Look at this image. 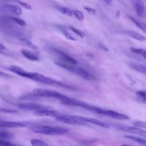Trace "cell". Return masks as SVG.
I'll return each instance as SVG.
<instances>
[{
  "mask_svg": "<svg viewBox=\"0 0 146 146\" xmlns=\"http://www.w3.org/2000/svg\"><path fill=\"white\" fill-rule=\"evenodd\" d=\"M55 63L62 67L64 69H66V70L68 71L69 72H71L73 74H75L82 78H83L84 79L86 80H96V77L92 75V74L90 73L89 72H88L87 71H86V70L80 68V67H78L75 66L74 64H72V63H70L66 62H63V61H55Z\"/></svg>",
  "mask_w": 146,
  "mask_h": 146,
  "instance_id": "cell-1",
  "label": "cell"
},
{
  "mask_svg": "<svg viewBox=\"0 0 146 146\" xmlns=\"http://www.w3.org/2000/svg\"><path fill=\"white\" fill-rule=\"evenodd\" d=\"M30 130L33 133L48 135H60L67 133L68 129L61 127L36 125L31 126Z\"/></svg>",
  "mask_w": 146,
  "mask_h": 146,
  "instance_id": "cell-2",
  "label": "cell"
},
{
  "mask_svg": "<svg viewBox=\"0 0 146 146\" xmlns=\"http://www.w3.org/2000/svg\"><path fill=\"white\" fill-rule=\"evenodd\" d=\"M29 79H31L33 80L38 82L45 84L48 85H54V86H62L63 87H66L68 88H71L70 87L68 86L67 85L62 83V82L56 81L53 79H51L48 77H46L39 73L38 72H30Z\"/></svg>",
  "mask_w": 146,
  "mask_h": 146,
  "instance_id": "cell-3",
  "label": "cell"
},
{
  "mask_svg": "<svg viewBox=\"0 0 146 146\" xmlns=\"http://www.w3.org/2000/svg\"><path fill=\"white\" fill-rule=\"evenodd\" d=\"M33 92L40 97L52 98H55L59 101L64 99L66 95H63L55 90L48 88H35L33 90Z\"/></svg>",
  "mask_w": 146,
  "mask_h": 146,
  "instance_id": "cell-4",
  "label": "cell"
},
{
  "mask_svg": "<svg viewBox=\"0 0 146 146\" xmlns=\"http://www.w3.org/2000/svg\"><path fill=\"white\" fill-rule=\"evenodd\" d=\"M17 107L24 111H36L42 109H52L51 107L48 106H44L43 104H40L36 103L34 102H26V103H21L17 104Z\"/></svg>",
  "mask_w": 146,
  "mask_h": 146,
  "instance_id": "cell-5",
  "label": "cell"
},
{
  "mask_svg": "<svg viewBox=\"0 0 146 146\" xmlns=\"http://www.w3.org/2000/svg\"><path fill=\"white\" fill-rule=\"evenodd\" d=\"M113 127L115 129H118L119 131L139 135L144 137L146 136V132L145 130L143 129L142 128H139L136 127H134L127 126L124 125H121V124H113Z\"/></svg>",
  "mask_w": 146,
  "mask_h": 146,
  "instance_id": "cell-6",
  "label": "cell"
},
{
  "mask_svg": "<svg viewBox=\"0 0 146 146\" xmlns=\"http://www.w3.org/2000/svg\"><path fill=\"white\" fill-rule=\"evenodd\" d=\"M55 119L59 122H62L63 123L71 124V125H84V122L78 119L75 118L74 115H62L60 114L56 117H55Z\"/></svg>",
  "mask_w": 146,
  "mask_h": 146,
  "instance_id": "cell-7",
  "label": "cell"
},
{
  "mask_svg": "<svg viewBox=\"0 0 146 146\" xmlns=\"http://www.w3.org/2000/svg\"><path fill=\"white\" fill-rule=\"evenodd\" d=\"M31 124V122L27 121H1L0 127L5 128H21L29 127Z\"/></svg>",
  "mask_w": 146,
  "mask_h": 146,
  "instance_id": "cell-8",
  "label": "cell"
},
{
  "mask_svg": "<svg viewBox=\"0 0 146 146\" xmlns=\"http://www.w3.org/2000/svg\"><path fill=\"white\" fill-rule=\"evenodd\" d=\"M74 116L78 119V120L83 121V122H87V123H91L92 124H95L96 125L103 127V128H108L109 127V125L103 122L101 120H98L96 119H94V118H92V117H86V116H76V115H74Z\"/></svg>",
  "mask_w": 146,
  "mask_h": 146,
  "instance_id": "cell-9",
  "label": "cell"
},
{
  "mask_svg": "<svg viewBox=\"0 0 146 146\" xmlns=\"http://www.w3.org/2000/svg\"><path fill=\"white\" fill-rule=\"evenodd\" d=\"M101 115H106L110 116L111 117L116 119H119V120H128L129 119V116L125 114H123L121 113L117 112L116 111H112V110H108L106 109H103L102 110Z\"/></svg>",
  "mask_w": 146,
  "mask_h": 146,
  "instance_id": "cell-10",
  "label": "cell"
},
{
  "mask_svg": "<svg viewBox=\"0 0 146 146\" xmlns=\"http://www.w3.org/2000/svg\"><path fill=\"white\" fill-rule=\"evenodd\" d=\"M33 113L35 115H37L39 116H50V117H54L61 114L59 112L55 110H52L51 109H47V108L36 111L33 112Z\"/></svg>",
  "mask_w": 146,
  "mask_h": 146,
  "instance_id": "cell-11",
  "label": "cell"
},
{
  "mask_svg": "<svg viewBox=\"0 0 146 146\" xmlns=\"http://www.w3.org/2000/svg\"><path fill=\"white\" fill-rule=\"evenodd\" d=\"M133 4L137 15L143 17L145 13V4L143 0H133Z\"/></svg>",
  "mask_w": 146,
  "mask_h": 146,
  "instance_id": "cell-12",
  "label": "cell"
},
{
  "mask_svg": "<svg viewBox=\"0 0 146 146\" xmlns=\"http://www.w3.org/2000/svg\"><path fill=\"white\" fill-rule=\"evenodd\" d=\"M52 50H53V51L56 54H57L59 57H60V58L63 59L64 62H68L70 63H72V64H74L77 63V61L75 59H74L73 58H72L71 56H70V55H68V54L65 53L64 52H63L59 50H56L55 48H52Z\"/></svg>",
  "mask_w": 146,
  "mask_h": 146,
  "instance_id": "cell-13",
  "label": "cell"
},
{
  "mask_svg": "<svg viewBox=\"0 0 146 146\" xmlns=\"http://www.w3.org/2000/svg\"><path fill=\"white\" fill-rule=\"evenodd\" d=\"M5 8L10 11L11 13L16 15H21L22 14V10L18 5L14 4H6L5 5Z\"/></svg>",
  "mask_w": 146,
  "mask_h": 146,
  "instance_id": "cell-14",
  "label": "cell"
},
{
  "mask_svg": "<svg viewBox=\"0 0 146 146\" xmlns=\"http://www.w3.org/2000/svg\"><path fill=\"white\" fill-rule=\"evenodd\" d=\"M129 66L133 70L138 71L140 73H142L144 75L146 74V67L144 65L139 64L138 63H136L134 62H129L128 63Z\"/></svg>",
  "mask_w": 146,
  "mask_h": 146,
  "instance_id": "cell-15",
  "label": "cell"
},
{
  "mask_svg": "<svg viewBox=\"0 0 146 146\" xmlns=\"http://www.w3.org/2000/svg\"><path fill=\"white\" fill-rule=\"evenodd\" d=\"M21 54L27 59L31 61H38L39 60V58L35 54H33V52L27 51L26 50H21Z\"/></svg>",
  "mask_w": 146,
  "mask_h": 146,
  "instance_id": "cell-16",
  "label": "cell"
},
{
  "mask_svg": "<svg viewBox=\"0 0 146 146\" xmlns=\"http://www.w3.org/2000/svg\"><path fill=\"white\" fill-rule=\"evenodd\" d=\"M126 33L129 36H130L131 37H132V38L136 40H137L140 42H144L145 40V36L139 33L138 32H136L135 31H132V30H129V31H127Z\"/></svg>",
  "mask_w": 146,
  "mask_h": 146,
  "instance_id": "cell-17",
  "label": "cell"
},
{
  "mask_svg": "<svg viewBox=\"0 0 146 146\" xmlns=\"http://www.w3.org/2000/svg\"><path fill=\"white\" fill-rule=\"evenodd\" d=\"M18 40L22 42V43H23L24 44L27 46L31 48V49L35 50V51H38L39 50V48L38 46H36L35 44H34L33 42H31V41H30L28 39H27L25 37H19L18 38Z\"/></svg>",
  "mask_w": 146,
  "mask_h": 146,
  "instance_id": "cell-18",
  "label": "cell"
},
{
  "mask_svg": "<svg viewBox=\"0 0 146 146\" xmlns=\"http://www.w3.org/2000/svg\"><path fill=\"white\" fill-rule=\"evenodd\" d=\"M128 17L134 23V24L137 27H139L140 29L143 30L144 33H145V31H146V26H145V24L144 22L140 21V20H138V19L135 18H133V17H132L130 15H128Z\"/></svg>",
  "mask_w": 146,
  "mask_h": 146,
  "instance_id": "cell-19",
  "label": "cell"
},
{
  "mask_svg": "<svg viewBox=\"0 0 146 146\" xmlns=\"http://www.w3.org/2000/svg\"><path fill=\"white\" fill-rule=\"evenodd\" d=\"M124 137L125 138H127V139H128L130 140H132L140 144H141L143 145H146V140L143 138L135 136H131V135H124Z\"/></svg>",
  "mask_w": 146,
  "mask_h": 146,
  "instance_id": "cell-20",
  "label": "cell"
},
{
  "mask_svg": "<svg viewBox=\"0 0 146 146\" xmlns=\"http://www.w3.org/2000/svg\"><path fill=\"white\" fill-rule=\"evenodd\" d=\"M14 135L9 131H0V139L3 140H10L13 138Z\"/></svg>",
  "mask_w": 146,
  "mask_h": 146,
  "instance_id": "cell-21",
  "label": "cell"
},
{
  "mask_svg": "<svg viewBox=\"0 0 146 146\" xmlns=\"http://www.w3.org/2000/svg\"><path fill=\"white\" fill-rule=\"evenodd\" d=\"M13 22L17 23V25L21 26H22V27H26L27 26V23L26 22L22 19H20L19 18H17V17H9Z\"/></svg>",
  "mask_w": 146,
  "mask_h": 146,
  "instance_id": "cell-22",
  "label": "cell"
},
{
  "mask_svg": "<svg viewBox=\"0 0 146 146\" xmlns=\"http://www.w3.org/2000/svg\"><path fill=\"white\" fill-rule=\"evenodd\" d=\"M31 144L33 146H46L48 145V144L44 141L39 140V139H33L30 140Z\"/></svg>",
  "mask_w": 146,
  "mask_h": 146,
  "instance_id": "cell-23",
  "label": "cell"
},
{
  "mask_svg": "<svg viewBox=\"0 0 146 146\" xmlns=\"http://www.w3.org/2000/svg\"><path fill=\"white\" fill-rule=\"evenodd\" d=\"M56 9L59 11H60L61 13H62L64 15H66L68 17L72 16V14L71 12V10L66 7H56Z\"/></svg>",
  "mask_w": 146,
  "mask_h": 146,
  "instance_id": "cell-24",
  "label": "cell"
},
{
  "mask_svg": "<svg viewBox=\"0 0 146 146\" xmlns=\"http://www.w3.org/2000/svg\"><path fill=\"white\" fill-rule=\"evenodd\" d=\"M37 97H39L36 95H35L34 93H27L21 96L19 98V99L20 100H33L34 99L36 98Z\"/></svg>",
  "mask_w": 146,
  "mask_h": 146,
  "instance_id": "cell-25",
  "label": "cell"
},
{
  "mask_svg": "<svg viewBox=\"0 0 146 146\" xmlns=\"http://www.w3.org/2000/svg\"><path fill=\"white\" fill-rule=\"evenodd\" d=\"M72 14L77 19H78L79 21L82 22L84 21V16L83 14L79 10H71Z\"/></svg>",
  "mask_w": 146,
  "mask_h": 146,
  "instance_id": "cell-26",
  "label": "cell"
},
{
  "mask_svg": "<svg viewBox=\"0 0 146 146\" xmlns=\"http://www.w3.org/2000/svg\"><path fill=\"white\" fill-rule=\"evenodd\" d=\"M131 50L133 52L141 55L144 59H145L146 54H145V50L143 48H137L135 47H131Z\"/></svg>",
  "mask_w": 146,
  "mask_h": 146,
  "instance_id": "cell-27",
  "label": "cell"
},
{
  "mask_svg": "<svg viewBox=\"0 0 146 146\" xmlns=\"http://www.w3.org/2000/svg\"><path fill=\"white\" fill-rule=\"evenodd\" d=\"M133 125L137 128H144L145 129L146 128V123L144 121H141V120H136L133 122Z\"/></svg>",
  "mask_w": 146,
  "mask_h": 146,
  "instance_id": "cell-28",
  "label": "cell"
},
{
  "mask_svg": "<svg viewBox=\"0 0 146 146\" xmlns=\"http://www.w3.org/2000/svg\"><path fill=\"white\" fill-rule=\"evenodd\" d=\"M136 95L140 100H141L143 102V103H145V102H146V99H145L146 93H145V91H137Z\"/></svg>",
  "mask_w": 146,
  "mask_h": 146,
  "instance_id": "cell-29",
  "label": "cell"
},
{
  "mask_svg": "<svg viewBox=\"0 0 146 146\" xmlns=\"http://www.w3.org/2000/svg\"><path fill=\"white\" fill-rule=\"evenodd\" d=\"M70 29L72 31H73L74 33H75L76 34H77L78 36H79L80 38H84V36H85V34H84V33L83 31H80V30H78V29L75 28L74 27L70 26Z\"/></svg>",
  "mask_w": 146,
  "mask_h": 146,
  "instance_id": "cell-30",
  "label": "cell"
},
{
  "mask_svg": "<svg viewBox=\"0 0 146 146\" xmlns=\"http://www.w3.org/2000/svg\"><path fill=\"white\" fill-rule=\"evenodd\" d=\"M15 1L18 3H19L21 6H22L24 8H25L26 9H27V10H31L32 9L31 6L30 4H29L28 3L23 2V1H22L21 0H15Z\"/></svg>",
  "mask_w": 146,
  "mask_h": 146,
  "instance_id": "cell-31",
  "label": "cell"
},
{
  "mask_svg": "<svg viewBox=\"0 0 146 146\" xmlns=\"http://www.w3.org/2000/svg\"><path fill=\"white\" fill-rule=\"evenodd\" d=\"M62 33H63V34L65 35L66 38L69 40H73V41H76L77 40L76 38H75L71 34H70L69 32L67 31L66 30H62Z\"/></svg>",
  "mask_w": 146,
  "mask_h": 146,
  "instance_id": "cell-32",
  "label": "cell"
},
{
  "mask_svg": "<svg viewBox=\"0 0 146 146\" xmlns=\"http://www.w3.org/2000/svg\"><path fill=\"white\" fill-rule=\"evenodd\" d=\"M18 111L15 110H11L9 108H5L0 107V113H17Z\"/></svg>",
  "mask_w": 146,
  "mask_h": 146,
  "instance_id": "cell-33",
  "label": "cell"
},
{
  "mask_svg": "<svg viewBox=\"0 0 146 146\" xmlns=\"http://www.w3.org/2000/svg\"><path fill=\"white\" fill-rule=\"evenodd\" d=\"M11 145H15V144L10 141H7L5 140L0 139V146H11Z\"/></svg>",
  "mask_w": 146,
  "mask_h": 146,
  "instance_id": "cell-34",
  "label": "cell"
},
{
  "mask_svg": "<svg viewBox=\"0 0 146 146\" xmlns=\"http://www.w3.org/2000/svg\"><path fill=\"white\" fill-rule=\"evenodd\" d=\"M83 8L85 10H86L88 13L91 14H95L96 13V10L93 8H91L88 6H84Z\"/></svg>",
  "mask_w": 146,
  "mask_h": 146,
  "instance_id": "cell-35",
  "label": "cell"
},
{
  "mask_svg": "<svg viewBox=\"0 0 146 146\" xmlns=\"http://www.w3.org/2000/svg\"><path fill=\"white\" fill-rule=\"evenodd\" d=\"M0 77H2V78H9L10 77V76L7 74H6L1 71H0Z\"/></svg>",
  "mask_w": 146,
  "mask_h": 146,
  "instance_id": "cell-36",
  "label": "cell"
},
{
  "mask_svg": "<svg viewBox=\"0 0 146 146\" xmlns=\"http://www.w3.org/2000/svg\"><path fill=\"white\" fill-rule=\"evenodd\" d=\"M104 2H105L107 4H111L112 2V0H103Z\"/></svg>",
  "mask_w": 146,
  "mask_h": 146,
  "instance_id": "cell-37",
  "label": "cell"
},
{
  "mask_svg": "<svg viewBox=\"0 0 146 146\" xmlns=\"http://www.w3.org/2000/svg\"><path fill=\"white\" fill-rule=\"evenodd\" d=\"M116 15L117 17H119L120 16V11H119V10H117V11H116Z\"/></svg>",
  "mask_w": 146,
  "mask_h": 146,
  "instance_id": "cell-38",
  "label": "cell"
}]
</instances>
